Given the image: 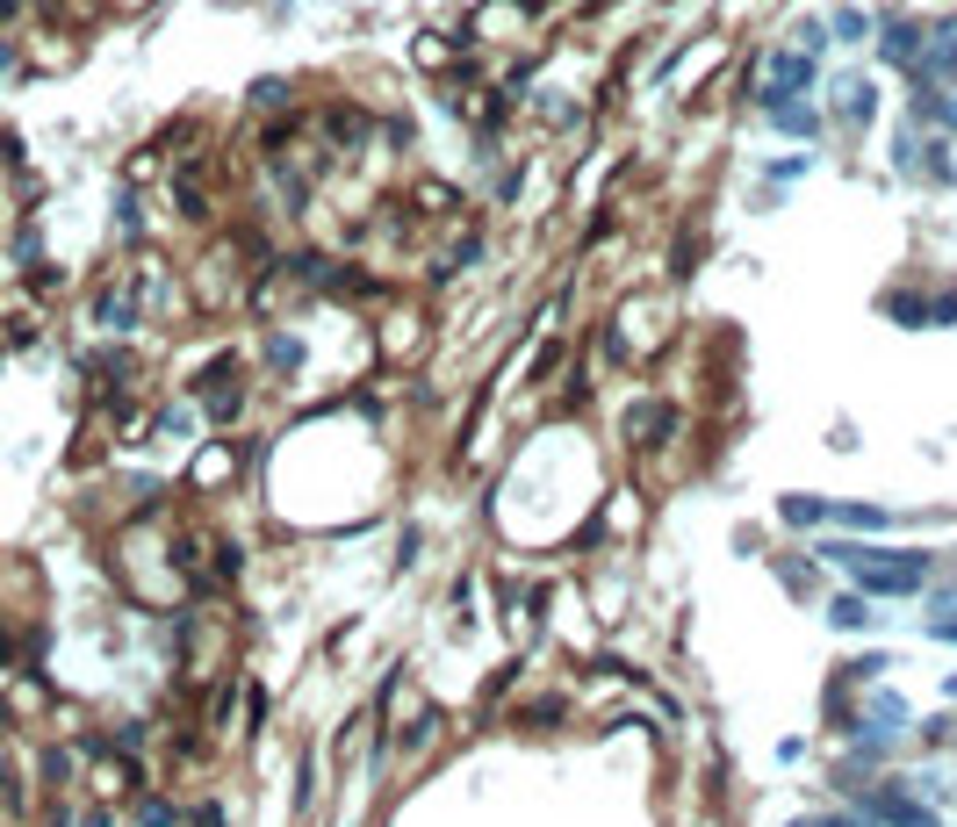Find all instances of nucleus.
Segmentation results:
<instances>
[{
    "instance_id": "nucleus-1",
    "label": "nucleus",
    "mask_w": 957,
    "mask_h": 827,
    "mask_svg": "<svg viewBox=\"0 0 957 827\" xmlns=\"http://www.w3.org/2000/svg\"><path fill=\"white\" fill-rule=\"evenodd\" d=\"M670 324H677V310H670V288H627L619 303H612V317H605L612 345H619L627 361H648V353H662Z\"/></svg>"
},
{
    "instance_id": "nucleus-2",
    "label": "nucleus",
    "mask_w": 957,
    "mask_h": 827,
    "mask_svg": "<svg viewBox=\"0 0 957 827\" xmlns=\"http://www.w3.org/2000/svg\"><path fill=\"white\" fill-rule=\"evenodd\" d=\"M540 0H475L469 8V51H525L540 29Z\"/></svg>"
},
{
    "instance_id": "nucleus-3",
    "label": "nucleus",
    "mask_w": 957,
    "mask_h": 827,
    "mask_svg": "<svg viewBox=\"0 0 957 827\" xmlns=\"http://www.w3.org/2000/svg\"><path fill=\"white\" fill-rule=\"evenodd\" d=\"M842 569H856L864 590H922V554H871V547H836Z\"/></svg>"
},
{
    "instance_id": "nucleus-4",
    "label": "nucleus",
    "mask_w": 957,
    "mask_h": 827,
    "mask_svg": "<svg viewBox=\"0 0 957 827\" xmlns=\"http://www.w3.org/2000/svg\"><path fill=\"white\" fill-rule=\"evenodd\" d=\"M814 80H820V51H770L764 58V94H814Z\"/></svg>"
},
{
    "instance_id": "nucleus-5",
    "label": "nucleus",
    "mask_w": 957,
    "mask_h": 827,
    "mask_svg": "<svg viewBox=\"0 0 957 827\" xmlns=\"http://www.w3.org/2000/svg\"><path fill=\"white\" fill-rule=\"evenodd\" d=\"M756 108H764V122L778 130V138H820L814 94H756Z\"/></svg>"
},
{
    "instance_id": "nucleus-6",
    "label": "nucleus",
    "mask_w": 957,
    "mask_h": 827,
    "mask_svg": "<svg viewBox=\"0 0 957 827\" xmlns=\"http://www.w3.org/2000/svg\"><path fill=\"white\" fill-rule=\"evenodd\" d=\"M929 44V22H907V15H878V66L893 72H914V58H922Z\"/></svg>"
},
{
    "instance_id": "nucleus-7",
    "label": "nucleus",
    "mask_w": 957,
    "mask_h": 827,
    "mask_svg": "<svg viewBox=\"0 0 957 827\" xmlns=\"http://www.w3.org/2000/svg\"><path fill=\"white\" fill-rule=\"evenodd\" d=\"M836 122L850 130V138H864L871 122H878V86H871V80H842L836 86Z\"/></svg>"
},
{
    "instance_id": "nucleus-8",
    "label": "nucleus",
    "mask_w": 957,
    "mask_h": 827,
    "mask_svg": "<svg viewBox=\"0 0 957 827\" xmlns=\"http://www.w3.org/2000/svg\"><path fill=\"white\" fill-rule=\"evenodd\" d=\"M231 475H238L231 447H202V461L188 468V483H194V489H216V483H231Z\"/></svg>"
},
{
    "instance_id": "nucleus-9",
    "label": "nucleus",
    "mask_w": 957,
    "mask_h": 827,
    "mask_svg": "<svg viewBox=\"0 0 957 827\" xmlns=\"http://www.w3.org/2000/svg\"><path fill=\"white\" fill-rule=\"evenodd\" d=\"M828 36H836V44H864L871 15H864V8H836V15H828Z\"/></svg>"
},
{
    "instance_id": "nucleus-10",
    "label": "nucleus",
    "mask_w": 957,
    "mask_h": 827,
    "mask_svg": "<svg viewBox=\"0 0 957 827\" xmlns=\"http://www.w3.org/2000/svg\"><path fill=\"white\" fill-rule=\"evenodd\" d=\"M828 619H836L842 634H856V626H864V604H856V598H836V604H828Z\"/></svg>"
},
{
    "instance_id": "nucleus-11",
    "label": "nucleus",
    "mask_w": 957,
    "mask_h": 827,
    "mask_svg": "<svg viewBox=\"0 0 957 827\" xmlns=\"http://www.w3.org/2000/svg\"><path fill=\"white\" fill-rule=\"evenodd\" d=\"M806 827H814V820H806Z\"/></svg>"
}]
</instances>
